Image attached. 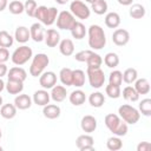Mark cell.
Masks as SVG:
<instances>
[{
    "label": "cell",
    "mask_w": 151,
    "mask_h": 151,
    "mask_svg": "<svg viewBox=\"0 0 151 151\" xmlns=\"http://www.w3.org/2000/svg\"><path fill=\"white\" fill-rule=\"evenodd\" d=\"M139 113H142L145 117H150L151 116V99L150 98H145L139 103Z\"/></svg>",
    "instance_id": "39"
},
{
    "label": "cell",
    "mask_w": 151,
    "mask_h": 151,
    "mask_svg": "<svg viewBox=\"0 0 151 151\" xmlns=\"http://www.w3.org/2000/svg\"><path fill=\"white\" fill-rule=\"evenodd\" d=\"M86 64H87V68H99L101 66V64H103V59H101V57L99 54L93 53L88 58Z\"/></svg>",
    "instance_id": "40"
},
{
    "label": "cell",
    "mask_w": 151,
    "mask_h": 151,
    "mask_svg": "<svg viewBox=\"0 0 151 151\" xmlns=\"http://www.w3.org/2000/svg\"><path fill=\"white\" fill-rule=\"evenodd\" d=\"M70 31H71L72 37L77 40H81L86 35V28H85L84 24L80 21H76V24L73 25V27Z\"/></svg>",
    "instance_id": "27"
},
{
    "label": "cell",
    "mask_w": 151,
    "mask_h": 151,
    "mask_svg": "<svg viewBox=\"0 0 151 151\" xmlns=\"http://www.w3.org/2000/svg\"><path fill=\"white\" fill-rule=\"evenodd\" d=\"M85 1H86V2H90V4H92V2H93V1H96V0H85Z\"/></svg>",
    "instance_id": "54"
},
{
    "label": "cell",
    "mask_w": 151,
    "mask_h": 151,
    "mask_svg": "<svg viewBox=\"0 0 151 151\" xmlns=\"http://www.w3.org/2000/svg\"><path fill=\"white\" fill-rule=\"evenodd\" d=\"M8 9L12 14H21L22 12H25V8H24V4L19 0H13L9 2L8 5Z\"/></svg>",
    "instance_id": "41"
},
{
    "label": "cell",
    "mask_w": 151,
    "mask_h": 151,
    "mask_svg": "<svg viewBox=\"0 0 151 151\" xmlns=\"http://www.w3.org/2000/svg\"><path fill=\"white\" fill-rule=\"evenodd\" d=\"M72 71L68 67H64L59 72V79L65 86H72Z\"/></svg>",
    "instance_id": "32"
},
{
    "label": "cell",
    "mask_w": 151,
    "mask_h": 151,
    "mask_svg": "<svg viewBox=\"0 0 151 151\" xmlns=\"http://www.w3.org/2000/svg\"><path fill=\"white\" fill-rule=\"evenodd\" d=\"M50 64V58L45 53H38L33 57L32 64L29 66V74L32 77H39L48 66Z\"/></svg>",
    "instance_id": "4"
},
{
    "label": "cell",
    "mask_w": 151,
    "mask_h": 151,
    "mask_svg": "<svg viewBox=\"0 0 151 151\" xmlns=\"http://www.w3.org/2000/svg\"><path fill=\"white\" fill-rule=\"evenodd\" d=\"M7 72H8V70H7V66L5 65V63H0V78L6 76Z\"/></svg>",
    "instance_id": "48"
},
{
    "label": "cell",
    "mask_w": 151,
    "mask_h": 151,
    "mask_svg": "<svg viewBox=\"0 0 151 151\" xmlns=\"http://www.w3.org/2000/svg\"><path fill=\"white\" fill-rule=\"evenodd\" d=\"M7 77L11 80H18V81L24 83L27 78V72L20 66H14V67L9 68V71L7 72Z\"/></svg>",
    "instance_id": "16"
},
{
    "label": "cell",
    "mask_w": 151,
    "mask_h": 151,
    "mask_svg": "<svg viewBox=\"0 0 151 151\" xmlns=\"http://www.w3.org/2000/svg\"><path fill=\"white\" fill-rule=\"evenodd\" d=\"M58 17V9L55 7H46L38 6L34 13V18H37L41 24L46 26H51L55 22Z\"/></svg>",
    "instance_id": "3"
},
{
    "label": "cell",
    "mask_w": 151,
    "mask_h": 151,
    "mask_svg": "<svg viewBox=\"0 0 151 151\" xmlns=\"http://www.w3.org/2000/svg\"><path fill=\"white\" fill-rule=\"evenodd\" d=\"M120 94H123V98H124L125 100H127V101L134 103V101H137V100L139 99L138 92H137V91L134 90V87H132V86H126V87H124L123 93H120Z\"/></svg>",
    "instance_id": "33"
},
{
    "label": "cell",
    "mask_w": 151,
    "mask_h": 151,
    "mask_svg": "<svg viewBox=\"0 0 151 151\" xmlns=\"http://www.w3.org/2000/svg\"><path fill=\"white\" fill-rule=\"evenodd\" d=\"M112 41L117 46H125L130 41V33L124 28H117L112 34Z\"/></svg>",
    "instance_id": "12"
},
{
    "label": "cell",
    "mask_w": 151,
    "mask_h": 151,
    "mask_svg": "<svg viewBox=\"0 0 151 151\" xmlns=\"http://www.w3.org/2000/svg\"><path fill=\"white\" fill-rule=\"evenodd\" d=\"M88 34V46L92 50H101L106 45V35L101 26L91 25L87 31Z\"/></svg>",
    "instance_id": "2"
},
{
    "label": "cell",
    "mask_w": 151,
    "mask_h": 151,
    "mask_svg": "<svg viewBox=\"0 0 151 151\" xmlns=\"http://www.w3.org/2000/svg\"><path fill=\"white\" fill-rule=\"evenodd\" d=\"M59 5H65V4H67L68 2V0H55Z\"/></svg>",
    "instance_id": "52"
},
{
    "label": "cell",
    "mask_w": 151,
    "mask_h": 151,
    "mask_svg": "<svg viewBox=\"0 0 151 151\" xmlns=\"http://www.w3.org/2000/svg\"><path fill=\"white\" fill-rule=\"evenodd\" d=\"M107 2L105 0H96L91 4V9L98 14V15H103L107 12Z\"/></svg>",
    "instance_id": "34"
},
{
    "label": "cell",
    "mask_w": 151,
    "mask_h": 151,
    "mask_svg": "<svg viewBox=\"0 0 151 151\" xmlns=\"http://www.w3.org/2000/svg\"><path fill=\"white\" fill-rule=\"evenodd\" d=\"M133 87L138 92V94H147L150 92V83L146 78H140V79L137 78Z\"/></svg>",
    "instance_id": "26"
},
{
    "label": "cell",
    "mask_w": 151,
    "mask_h": 151,
    "mask_svg": "<svg viewBox=\"0 0 151 151\" xmlns=\"http://www.w3.org/2000/svg\"><path fill=\"white\" fill-rule=\"evenodd\" d=\"M88 83L93 88H100L105 83V74L104 71L99 68H87L86 71Z\"/></svg>",
    "instance_id": "8"
},
{
    "label": "cell",
    "mask_w": 151,
    "mask_h": 151,
    "mask_svg": "<svg viewBox=\"0 0 151 151\" xmlns=\"http://www.w3.org/2000/svg\"><path fill=\"white\" fill-rule=\"evenodd\" d=\"M120 5H123V6H130V5H132V1L133 0H117Z\"/></svg>",
    "instance_id": "49"
},
{
    "label": "cell",
    "mask_w": 151,
    "mask_h": 151,
    "mask_svg": "<svg viewBox=\"0 0 151 151\" xmlns=\"http://www.w3.org/2000/svg\"><path fill=\"white\" fill-rule=\"evenodd\" d=\"M106 147L110 151H118L123 147V142L118 136H112L106 142Z\"/></svg>",
    "instance_id": "36"
},
{
    "label": "cell",
    "mask_w": 151,
    "mask_h": 151,
    "mask_svg": "<svg viewBox=\"0 0 151 151\" xmlns=\"http://www.w3.org/2000/svg\"><path fill=\"white\" fill-rule=\"evenodd\" d=\"M70 103L74 106H80L83 105L85 101H86V96H85V92L81 91V90H74L70 93Z\"/></svg>",
    "instance_id": "21"
},
{
    "label": "cell",
    "mask_w": 151,
    "mask_h": 151,
    "mask_svg": "<svg viewBox=\"0 0 151 151\" xmlns=\"http://www.w3.org/2000/svg\"><path fill=\"white\" fill-rule=\"evenodd\" d=\"M5 85H6V84H5V81L2 80V78H0V93L4 91V88H5Z\"/></svg>",
    "instance_id": "51"
},
{
    "label": "cell",
    "mask_w": 151,
    "mask_h": 151,
    "mask_svg": "<svg viewBox=\"0 0 151 151\" xmlns=\"http://www.w3.org/2000/svg\"><path fill=\"white\" fill-rule=\"evenodd\" d=\"M66 94H67L66 88H65L64 86H61V85H54V86L52 87L51 93H50L51 99H53L55 103H61V101H64L65 98H66Z\"/></svg>",
    "instance_id": "19"
},
{
    "label": "cell",
    "mask_w": 151,
    "mask_h": 151,
    "mask_svg": "<svg viewBox=\"0 0 151 151\" xmlns=\"http://www.w3.org/2000/svg\"><path fill=\"white\" fill-rule=\"evenodd\" d=\"M14 105L19 110H27L32 105V98L28 94L19 93V94H17V97L14 99Z\"/></svg>",
    "instance_id": "18"
},
{
    "label": "cell",
    "mask_w": 151,
    "mask_h": 151,
    "mask_svg": "<svg viewBox=\"0 0 151 151\" xmlns=\"http://www.w3.org/2000/svg\"><path fill=\"white\" fill-rule=\"evenodd\" d=\"M105 25L109 28H117L120 25V15L117 12H110L105 17Z\"/></svg>",
    "instance_id": "28"
},
{
    "label": "cell",
    "mask_w": 151,
    "mask_h": 151,
    "mask_svg": "<svg viewBox=\"0 0 151 151\" xmlns=\"http://www.w3.org/2000/svg\"><path fill=\"white\" fill-rule=\"evenodd\" d=\"M60 112H61L60 107L58 105H55V104H50L48 103L42 109V113H44V116L47 119H55V118H58L60 116Z\"/></svg>",
    "instance_id": "22"
},
{
    "label": "cell",
    "mask_w": 151,
    "mask_h": 151,
    "mask_svg": "<svg viewBox=\"0 0 151 151\" xmlns=\"http://www.w3.org/2000/svg\"><path fill=\"white\" fill-rule=\"evenodd\" d=\"M1 105H2V97L0 96V107H1Z\"/></svg>",
    "instance_id": "53"
},
{
    "label": "cell",
    "mask_w": 151,
    "mask_h": 151,
    "mask_svg": "<svg viewBox=\"0 0 151 151\" xmlns=\"http://www.w3.org/2000/svg\"><path fill=\"white\" fill-rule=\"evenodd\" d=\"M138 78V72L136 68H132V67H129L124 71L123 73V81L126 83V84H132L136 81V79Z\"/></svg>",
    "instance_id": "37"
},
{
    "label": "cell",
    "mask_w": 151,
    "mask_h": 151,
    "mask_svg": "<svg viewBox=\"0 0 151 151\" xmlns=\"http://www.w3.org/2000/svg\"><path fill=\"white\" fill-rule=\"evenodd\" d=\"M118 116L126 123V124H136V123H138V120H139V118H140V113H139V111L136 109V107H133V106H131V105H129V104H123L122 106H119V109H118Z\"/></svg>",
    "instance_id": "5"
},
{
    "label": "cell",
    "mask_w": 151,
    "mask_h": 151,
    "mask_svg": "<svg viewBox=\"0 0 151 151\" xmlns=\"http://www.w3.org/2000/svg\"><path fill=\"white\" fill-rule=\"evenodd\" d=\"M57 27L60 28V29H67L70 31L73 25L76 24V17L68 12V11H61L60 13H58V17H57Z\"/></svg>",
    "instance_id": "9"
},
{
    "label": "cell",
    "mask_w": 151,
    "mask_h": 151,
    "mask_svg": "<svg viewBox=\"0 0 151 151\" xmlns=\"http://www.w3.org/2000/svg\"><path fill=\"white\" fill-rule=\"evenodd\" d=\"M59 51L63 55L70 57L74 52V44L71 39H64L59 42Z\"/></svg>",
    "instance_id": "25"
},
{
    "label": "cell",
    "mask_w": 151,
    "mask_h": 151,
    "mask_svg": "<svg viewBox=\"0 0 151 151\" xmlns=\"http://www.w3.org/2000/svg\"><path fill=\"white\" fill-rule=\"evenodd\" d=\"M85 84V72L83 70L72 71V86L81 87Z\"/></svg>",
    "instance_id": "31"
},
{
    "label": "cell",
    "mask_w": 151,
    "mask_h": 151,
    "mask_svg": "<svg viewBox=\"0 0 151 151\" xmlns=\"http://www.w3.org/2000/svg\"><path fill=\"white\" fill-rule=\"evenodd\" d=\"M105 92L107 94V97L112 98V99H117L120 97V86H117V85H112V84H109L106 87H105Z\"/></svg>",
    "instance_id": "42"
},
{
    "label": "cell",
    "mask_w": 151,
    "mask_h": 151,
    "mask_svg": "<svg viewBox=\"0 0 151 151\" xmlns=\"http://www.w3.org/2000/svg\"><path fill=\"white\" fill-rule=\"evenodd\" d=\"M1 137H2V131H1V129H0V139H1Z\"/></svg>",
    "instance_id": "55"
},
{
    "label": "cell",
    "mask_w": 151,
    "mask_h": 151,
    "mask_svg": "<svg viewBox=\"0 0 151 151\" xmlns=\"http://www.w3.org/2000/svg\"><path fill=\"white\" fill-rule=\"evenodd\" d=\"M14 38L20 44H25L31 39V34H29V28H27L26 26H19L15 29L14 33Z\"/></svg>",
    "instance_id": "20"
},
{
    "label": "cell",
    "mask_w": 151,
    "mask_h": 151,
    "mask_svg": "<svg viewBox=\"0 0 151 151\" xmlns=\"http://www.w3.org/2000/svg\"><path fill=\"white\" fill-rule=\"evenodd\" d=\"M151 150V144L149 142H142L137 145V151H150Z\"/></svg>",
    "instance_id": "47"
},
{
    "label": "cell",
    "mask_w": 151,
    "mask_h": 151,
    "mask_svg": "<svg viewBox=\"0 0 151 151\" xmlns=\"http://www.w3.org/2000/svg\"><path fill=\"white\" fill-rule=\"evenodd\" d=\"M104 63L107 67L110 68H114L119 65V57L117 53L114 52H109L106 53V55L104 57Z\"/></svg>",
    "instance_id": "35"
},
{
    "label": "cell",
    "mask_w": 151,
    "mask_h": 151,
    "mask_svg": "<svg viewBox=\"0 0 151 151\" xmlns=\"http://www.w3.org/2000/svg\"><path fill=\"white\" fill-rule=\"evenodd\" d=\"M29 34H31V39H33L35 42L42 41L45 38V31H44L42 25L39 22H34L29 27Z\"/></svg>",
    "instance_id": "17"
},
{
    "label": "cell",
    "mask_w": 151,
    "mask_h": 151,
    "mask_svg": "<svg viewBox=\"0 0 151 151\" xmlns=\"http://www.w3.org/2000/svg\"><path fill=\"white\" fill-rule=\"evenodd\" d=\"M93 53H94V52L91 51V50H84V51H80V52L76 53L74 59H76L77 61H79V63H86V61L88 60V58H90Z\"/></svg>",
    "instance_id": "45"
},
{
    "label": "cell",
    "mask_w": 151,
    "mask_h": 151,
    "mask_svg": "<svg viewBox=\"0 0 151 151\" xmlns=\"http://www.w3.org/2000/svg\"><path fill=\"white\" fill-rule=\"evenodd\" d=\"M7 6H8L7 0H0V12H2Z\"/></svg>",
    "instance_id": "50"
},
{
    "label": "cell",
    "mask_w": 151,
    "mask_h": 151,
    "mask_svg": "<svg viewBox=\"0 0 151 151\" xmlns=\"http://www.w3.org/2000/svg\"><path fill=\"white\" fill-rule=\"evenodd\" d=\"M80 127L85 133H92L97 129V119L91 114H86L81 118Z\"/></svg>",
    "instance_id": "13"
},
{
    "label": "cell",
    "mask_w": 151,
    "mask_h": 151,
    "mask_svg": "<svg viewBox=\"0 0 151 151\" xmlns=\"http://www.w3.org/2000/svg\"><path fill=\"white\" fill-rule=\"evenodd\" d=\"M0 151H2V146H0Z\"/></svg>",
    "instance_id": "56"
},
{
    "label": "cell",
    "mask_w": 151,
    "mask_h": 151,
    "mask_svg": "<svg viewBox=\"0 0 151 151\" xmlns=\"http://www.w3.org/2000/svg\"><path fill=\"white\" fill-rule=\"evenodd\" d=\"M5 88L9 94H19L24 90V83L22 81H18V80L8 79V81L5 85Z\"/></svg>",
    "instance_id": "23"
},
{
    "label": "cell",
    "mask_w": 151,
    "mask_h": 151,
    "mask_svg": "<svg viewBox=\"0 0 151 151\" xmlns=\"http://www.w3.org/2000/svg\"><path fill=\"white\" fill-rule=\"evenodd\" d=\"M17 107L14 104H2L0 107V114L5 119H13L17 116Z\"/></svg>",
    "instance_id": "24"
},
{
    "label": "cell",
    "mask_w": 151,
    "mask_h": 151,
    "mask_svg": "<svg viewBox=\"0 0 151 151\" xmlns=\"http://www.w3.org/2000/svg\"><path fill=\"white\" fill-rule=\"evenodd\" d=\"M93 144H94L93 137L91 134H87V133L80 134L76 140V145L80 151H92V150H94Z\"/></svg>",
    "instance_id": "10"
},
{
    "label": "cell",
    "mask_w": 151,
    "mask_h": 151,
    "mask_svg": "<svg viewBox=\"0 0 151 151\" xmlns=\"http://www.w3.org/2000/svg\"><path fill=\"white\" fill-rule=\"evenodd\" d=\"M33 57V51L31 47L26 46V45H22V46H19L18 48L14 50V52L12 53V63L17 66H21L24 64H26L31 58Z\"/></svg>",
    "instance_id": "6"
},
{
    "label": "cell",
    "mask_w": 151,
    "mask_h": 151,
    "mask_svg": "<svg viewBox=\"0 0 151 151\" xmlns=\"http://www.w3.org/2000/svg\"><path fill=\"white\" fill-rule=\"evenodd\" d=\"M88 103H90V105L93 106V107H101V106L104 105V103H105V97H104V94H103L101 92H99V91L93 92V93H91L90 97H88Z\"/></svg>",
    "instance_id": "30"
},
{
    "label": "cell",
    "mask_w": 151,
    "mask_h": 151,
    "mask_svg": "<svg viewBox=\"0 0 151 151\" xmlns=\"http://www.w3.org/2000/svg\"><path fill=\"white\" fill-rule=\"evenodd\" d=\"M14 42V38L7 31H0V47H11Z\"/></svg>",
    "instance_id": "38"
},
{
    "label": "cell",
    "mask_w": 151,
    "mask_h": 151,
    "mask_svg": "<svg viewBox=\"0 0 151 151\" xmlns=\"http://www.w3.org/2000/svg\"><path fill=\"white\" fill-rule=\"evenodd\" d=\"M39 84L42 88L48 90L52 88L55 84H57V74L53 71H47V72H42L39 76Z\"/></svg>",
    "instance_id": "11"
},
{
    "label": "cell",
    "mask_w": 151,
    "mask_h": 151,
    "mask_svg": "<svg viewBox=\"0 0 151 151\" xmlns=\"http://www.w3.org/2000/svg\"><path fill=\"white\" fill-rule=\"evenodd\" d=\"M9 59V52L6 47H0V63H6Z\"/></svg>",
    "instance_id": "46"
},
{
    "label": "cell",
    "mask_w": 151,
    "mask_h": 151,
    "mask_svg": "<svg viewBox=\"0 0 151 151\" xmlns=\"http://www.w3.org/2000/svg\"><path fill=\"white\" fill-rule=\"evenodd\" d=\"M70 12L80 20H85L91 15V9L80 0H73L70 4Z\"/></svg>",
    "instance_id": "7"
},
{
    "label": "cell",
    "mask_w": 151,
    "mask_h": 151,
    "mask_svg": "<svg viewBox=\"0 0 151 151\" xmlns=\"http://www.w3.org/2000/svg\"><path fill=\"white\" fill-rule=\"evenodd\" d=\"M45 44L48 46V47H55L57 45H59L60 42V34L57 29L54 28H50L45 32Z\"/></svg>",
    "instance_id": "14"
},
{
    "label": "cell",
    "mask_w": 151,
    "mask_h": 151,
    "mask_svg": "<svg viewBox=\"0 0 151 151\" xmlns=\"http://www.w3.org/2000/svg\"><path fill=\"white\" fill-rule=\"evenodd\" d=\"M104 122H105V125L106 127L114 134V136H118V137H123V136H126L127 133V124L116 113H109L105 116L104 118Z\"/></svg>",
    "instance_id": "1"
},
{
    "label": "cell",
    "mask_w": 151,
    "mask_h": 151,
    "mask_svg": "<svg viewBox=\"0 0 151 151\" xmlns=\"http://www.w3.org/2000/svg\"><path fill=\"white\" fill-rule=\"evenodd\" d=\"M123 83V73L118 70H114L110 73V77H109V84H112V85H117V86H120Z\"/></svg>",
    "instance_id": "43"
},
{
    "label": "cell",
    "mask_w": 151,
    "mask_h": 151,
    "mask_svg": "<svg viewBox=\"0 0 151 151\" xmlns=\"http://www.w3.org/2000/svg\"><path fill=\"white\" fill-rule=\"evenodd\" d=\"M145 13H146L145 7L143 5H140V4L131 5L130 11H129V14H130V17L132 19H142V18L145 17Z\"/></svg>",
    "instance_id": "29"
},
{
    "label": "cell",
    "mask_w": 151,
    "mask_h": 151,
    "mask_svg": "<svg viewBox=\"0 0 151 151\" xmlns=\"http://www.w3.org/2000/svg\"><path fill=\"white\" fill-rule=\"evenodd\" d=\"M50 99H51V96L50 93L47 92V90L42 88V90H38L33 93V103L37 104L38 106H45L50 103Z\"/></svg>",
    "instance_id": "15"
},
{
    "label": "cell",
    "mask_w": 151,
    "mask_h": 151,
    "mask_svg": "<svg viewBox=\"0 0 151 151\" xmlns=\"http://www.w3.org/2000/svg\"><path fill=\"white\" fill-rule=\"evenodd\" d=\"M38 5L35 2V0H26V2L24 4V8H25V12L28 17H32L34 18V13H35V9H37Z\"/></svg>",
    "instance_id": "44"
}]
</instances>
